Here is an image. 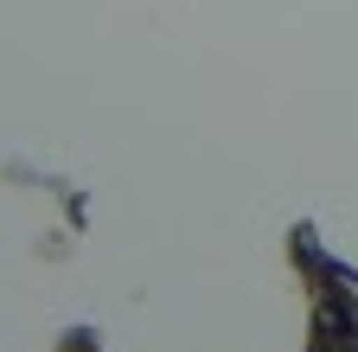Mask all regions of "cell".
Wrapping results in <instances>:
<instances>
[{
    "label": "cell",
    "instance_id": "obj_1",
    "mask_svg": "<svg viewBox=\"0 0 358 352\" xmlns=\"http://www.w3.org/2000/svg\"><path fill=\"white\" fill-rule=\"evenodd\" d=\"M288 262L307 288V352H358V269L320 244L307 218L288 231Z\"/></svg>",
    "mask_w": 358,
    "mask_h": 352
}]
</instances>
